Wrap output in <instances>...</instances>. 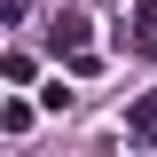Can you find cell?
<instances>
[{
  "label": "cell",
  "mask_w": 157,
  "mask_h": 157,
  "mask_svg": "<svg viewBox=\"0 0 157 157\" xmlns=\"http://www.w3.org/2000/svg\"><path fill=\"white\" fill-rule=\"evenodd\" d=\"M47 39H55V55H78V47H86V8H71V0H63L55 24H47Z\"/></svg>",
  "instance_id": "obj_1"
},
{
  "label": "cell",
  "mask_w": 157,
  "mask_h": 157,
  "mask_svg": "<svg viewBox=\"0 0 157 157\" xmlns=\"http://www.w3.org/2000/svg\"><path fill=\"white\" fill-rule=\"evenodd\" d=\"M126 141H134V149H157V86L126 110Z\"/></svg>",
  "instance_id": "obj_2"
},
{
  "label": "cell",
  "mask_w": 157,
  "mask_h": 157,
  "mask_svg": "<svg viewBox=\"0 0 157 157\" xmlns=\"http://www.w3.org/2000/svg\"><path fill=\"white\" fill-rule=\"evenodd\" d=\"M157 47V0H134V32H126V55H149Z\"/></svg>",
  "instance_id": "obj_3"
}]
</instances>
